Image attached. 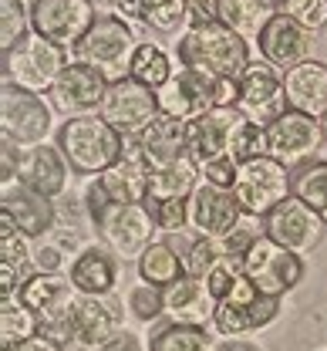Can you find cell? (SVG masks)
I'll use <instances>...</instances> for the list:
<instances>
[{"mask_svg": "<svg viewBox=\"0 0 327 351\" xmlns=\"http://www.w3.org/2000/svg\"><path fill=\"white\" fill-rule=\"evenodd\" d=\"M57 149L64 152V159L71 162L75 173L88 176H105L112 166L122 162L125 149H129V138L118 135L98 112L94 115H71L57 125L54 135Z\"/></svg>", "mask_w": 327, "mask_h": 351, "instance_id": "1", "label": "cell"}, {"mask_svg": "<svg viewBox=\"0 0 327 351\" xmlns=\"http://www.w3.org/2000/svg\"><path fill=\"white\" fill-rule=\"evenodd\" d=\"M176 61L183 68L206 71L213 78H243L250 68V44L233 34L223 21L186 27L176 41Z\"/></svg>", "mask_w": 327, "mask_h": 351, "instance_id": "2", "label": "cell"}, {"mask_svg": "<svg viewBox=\"0 0 327 351\" xmlns=\"http://www.w3.org/2000/svg\"><path fill=\"white\" fill-rule=\"evenodd\" d=\"M139 44V31L112 10V14L94 17L92 31L71 47V58L98 68L108 82H118V78H129V68H132Z\"/></svg>", "mask_w": 327, "mask_h": 351, "instance_id": "3", "label": "cell"}, {"mask_svg": "<svg viewBox=\"0 0 327 351\" xmlns=\"http://www.w3.org/2000/svg\"><path fill=\"white\" fill-rule=\"evenodd\" d=\"M71 61V51L44 41L41 34H27L21 44H14L10 51H3V85H17L34 95H51L54 82L61 78L64 64Z\"/></svg>", "mask_w": 327, "mask_h": 351, "instance_id": "4", "label": "cell"}, {"mask_svg": "<svg viewBox=\"0 0 327 351\" xmlns=\"http://www.w3.org/2000/svg\"><path fill=\"white\" fill-rule=\"evenodd\" d=\"M233 196L246 217L263 219L270 210H277L283 199L293 196V173L283 162L270 159V156L246 159V162H239Z\"/></svg>", "mask_w": 327, "mask_h": 351, "instance_id": "5", "label": "cell"}, {"mask_svg": "<svg viewBox=\"0 0 327 351\" xmlns=\"http://www.w3.org/2000/svg\"><path fill=\"white\" fill-rule=\"evenodd\" d=\"M280 317V298H270L263 291H257L246 277L236 280V287L216 301L213 314V331L220 338H250L263 328H270Z\"/></svg>", "mask_w": 327, "mask_h": 351, "instance_id": "6", "label": "cell"}, {"mask_svg": "<svg viewBox=\"0 0 327 351\" xmlns=\"http://www.w3.org/2000/svg\"><path fill=\"white\" fill-rule=\"evenodd\" d=\"M304 274H307L304 257L267 237H257V243L250 247V254L243 261V277L270 298L290 294L297 284H304Z\"/></svg>", "mask_w": 327, "mask_h": 351, "instance_id": "7", "label": "cell"}, {"mask_svg": "<svg viewBox=\"0 0 327 351\" xmlns=\"http://www.w3.org/2000/svg\"><path fill=\"white\" fill-rule=\"evenodd\" d=\"M54 129V112L44 101V95L24 91L17 85L0 88V138L17 142L21 149L47 142Z\"/></svg>", "mask_w": 327, "mask_h": 351, "instance_id": "8", "label": "cell"}, {"mask_svg": "<svg viewBox=\"0 0 327 351\" xmlns=\"http://www.w3.org/2000/svg\"><path fill=\"white\" fill-rule=\"evenodd\" d=\"M98 115L125 138H139L162 112H159V98L152 88L139 85L135 78H118L108 85V95L98 108Z\"/></svg>", "mask_w": 327, "mask_h": 351, "instance_id": "9", "label": "cell"}, {"mask_svg": "<svg viewBox=\"0 0 327 351\" xmlns=\"http://www.w3.org/2000/svg\"><path fill=\"white\" fill-rule=\"evenodd\" d=\"M27 7H31V31L64 51H71L81 41L98 17L92 0H31Z\"/></svg>", "mask_w": 327, "mask_h": 351, "instance_id": "10", "label": "cell"}, {"mask_svg": "<svg viewBox=\"0 0 327 351\" xmlns=\"http://www.w3.org/2000/svg\"><path fill=\"white\" fill-rule=\"evenodd\" d=\"M321 145H324L321 119H311V115H304V112L287 108L277 122L267 125V156L283 162L287 169L317 159Z\"/></svg>", "mask_w": 327, "mask_h": 351, "instance_id": "11", "label": "cell"}, {"mask_svg": "<svg viewBox=\"0 0 327 351\" xmlns=\"http://www.w3.org/2000/svg\"><path fill=\"white\" fill-rule=\"evenodd\" d=\"M260 233L267 240H274V243H280V247H287V250H293V254L304 257V254H311L324 240L327 219L321 213H314L307 203H300L297 196H290V199H283L277 210H270L263 217Z\"/></svg>", "mask_w": 327, "mask_h": 351, "instance_id": "12", "label": "cell"}, {"mask_svg": "<svg viewBox=\"0 0 327 351\" xmlns=\"http://www.w3.org/2000/svg\"><path fill=\"white\" fill-rule=\"evenodd\" d=\"M101 243L118 257V261H139L142 254L155 243V223L152 213L145 210V203L135 206H112L105 217L94 223Z\"/></svg>", "mask_w": 327, "mask_h": 351, "instance_id": "13", "label": "cell"}, {"mask_svg": "<svg viewBox=\"0 0 327 351\" xmlns=\"http://www.w3.org/2000/svg\"><path fill=\"white\" fill-rule=\"evenodd\" d=\"M108 85L112 82L98 68L71 58L64 64L61 78L51 88V108L61 112L64 119H71V115H94L101 108L105 95H108Z\"/></svg>", "mask_w": 327, "mask_h": 351, "instance_id": "14", "label": "cell"}, {"mask_svg": "<svg viewBox=\"0 0 327 351\" xmlns=\"http://www.w3.org/2000/svg\"><path fill=\"white\" fill-rule=\"evenodd\" d=\"M159 98V112L172 115L179 122H192L206 112L216 108V78L196 68H176V75L169 78V85L155 91Z\"/></svg>", "mask_w": 327, "mask_h": 351, "instance_id": "15", "label": "cell"}, {"mask_svg": "<svg viewBox=\"0 0 327 351\" xmlns=\"http://www.w3.org/2000/svg\"><path fill=\"white\" fill-rule=\"evenodd\" d=\"M250 122L257 125H270L277 122L283 112L290 108L287 105V91H283V78L280 71L267 61H250L246 75L239 78V105H236Z\"/></svg>", "mask_w": 327, "mask_h": 351, "instance_id": "16", "label": "cell"}, {"mask_svg": "<svg viewBox=\"0 0 327 351\" xmlns=\"http://www.w3.org/2000/svg\"><path fill=\"white\" fill-rule=\"evenodd\" d=\"M189 210V230H196V237H213L223 240L226 233H233L243 223V210L236 203L233 189L213 186V182H199L186 199Z\"/></svg>", "mask_w": 327, "mask_h": 351, "instance_id": "17", "label": "cell"}, {"mask_svg": "<svg viewBox=\"0 0 327 351\" xmlns=\"http://www.w3.org/2000/svg\"><path fill=\"white\" fill-rule=\"evenodd\" d=\"M71 287L85 298H115L122 284V261L105 243H85L64 270Z\"/></svg>", "mask_w": 327, "mask_h": 351, "instance_id": "18", "label": "cell"}, {"mask_svg": "<svg viewBox=\"0 0 327 351\" xmlns=\"http://www.w3.org/2000/svg\"><path fill=\"white\" fill-rule=\"evenodd\" d=\"M71 173L75 169L64 159V152L57 149V142H38V145H27L24 149L17 182H24L27 189L41 193L47 199H61V196H68Z\"/></svg>", "mask_w": 327, "mask_h": 351, "instance_id": "19", "label": "cell"}, {"mask_svg": "<svg viewBox=\"0 0 327 351\" xmlns=\"http://www.w3.org/2000/svg\"><path fill=\"white\" fill-rule=\"evenodd\" d=\"M118 328H122V311L115 298H85V294L75 298L71 304V345L75 348L98 351Z\"/></svg>", "mask_w": 327, "mask_h": 351, "instance_id": "20", "label": "cell"}, {"mask_svg": "<svg viewBox=\"0 0 327 351\" xmlns=\"http://www.w3.org/2000/svg\"><path fill=\"white\" fill-rule=\"evenodd\" d=\"M246 115L239 108H213L199 119L186 122V152L189 159H196L199 166L220 156H230V142H233L236 125ZM233 159V156H230Z\"/></svg>", "mask_w": 327, "mask_h": 351, "instance_id": "21", "label": "cell"}, {"mask_svg": "<svg viewBox=\"0 0 327 351\" xmlns=\"http://www.w3.org/2000/svg\"><path fill=\"white\" fill-rule=\"evenodd\" d=\"M0 210L17 223V230L24 237H31L38 243L54 230L57 199H47L41 193L27 189L24 182H7V186H0Z\"/></svg>", "mask_w": 327, "mask_h": 351, "instance_id": "22", "label": "cell"}, {"mask_svg": "<svg viewBox=\"0 0 327 351\" xmlns=\"http://www.w3.org/2000/svg\"><path fill=\"white\" fill-rule=\"evenodd\" d=\"M311 44H314L311 41V31H304L293 17H287L280 10L263 27V34L257 38V51H260V61L290 71V68H297V64H304L311 58Z\"/></svg>", "mask_w": 327, "mask_h": 351, "instance_id": "23", "label": "cell"}, {"mask_svg": "<svg viewBox=\"0 0 327 351\" xmlns=\"http://www.w3.org/2000/svg\"><path fill=\"white\" fill-rule=\"evenodd\" d=\"M162 298H166V321L192 324V328H213L216 298H213V291H209L206 280L186 274L183 280L169 284L162 291Z\"/></svg>", "mask_w": 327, "mask_h": 351, "instance_id": "24", "label": "cell"}, {"mask_svg": "<svg viewBox=\"0 0 327 351\" xmlns=\"http://www.w3.org/2000/svg\"><path fill=\"white\" fill-rule=\"evenodd\" d=\"M112 10L162 38H179L189 27L186 0H112Z\"/></svg>", "mask_w": 327, "mask_h": 351, "instance_id": "25", "label": "cell"}, {"mask_svg": "<svg viewBox=\"0 0 327 351\" xmlns=\"http://www.w3.org/2000/svg\"><path fill=\"white\" fill-rule=\"evenodd\" d=\"M283 91H287V105L293 112H304L311 119H324L327 115V64L307 58L304 64L290 68L283 75Z\"/></svg>", "mask_w": 327, "mask_h": 351, "instance_id": "26", "label": "cell"}, {"mask_svg": "<svg viewBox=\"0 0 327 351\" xmlns=\"http://www.w3.org/2000/svg\"><path fill=\"white\" fill-rule=\"evenodd\" d=\"M101 182H105L112 203H118V206H135V203H145V199H148L152 169H148V162L139 156L135 138H129V149H125L122 162L112 166L108 173L101 176Z\"/></svg>", "mask_w": 327, "mask_h": 351, "instance_id": "27", "label": "cell"}, {"mask_svg": "<svg viewBox=\"0 0 327 351\" xmlns=\"http://www.w3.org/2000/svg\"><path fill=\"white\" fill-rule=\"evenodd\" d=\"M139 156L148 162V169H166L172 162H179L186 152V122L172 119V115H159L148 129L135 138Z\"/></svg>", "mask_w": 327, "mask_h": 351, "instance_id": "28", "label": "cell"}, {"mask_svg": "<svg viewBox=\"0 0 327 351\" xmlns=\"http://www.w3.org/2000/svg\"><path fill=\"white\" fill-rule=\"evenodd\" d=\"M280 3L283 0H216V17L246 44H257L263 27L280 14Z\"/></svg>", "mask_w": 327, "mask_h": 351, "instance_id": "29", "label": "cell"}, {"mask_svg": "<svg viewBox=\"0 0 327 351\" xmlns=\"http://www.w3.org/2000/svg\"><path fill=\"white\" fill-rule=\"evenodd\" d=\"M142 284H152V287H169L176 280L186 277V261H183V250H176L169 240H155L139 261H135Z\"/></svg>", "mask_w": 327, "mask_h": 351, "instance_id": "30", "label": "cell"}, {"mask_svg": "<svg viewBox=\"0 0 327 351\" xmlns=\"http://www.w3.org/2000/svg\"><path fill=\"white\" fill-rule=\"evenodd\" d=\"M179 61L155 41H142L135 58H132V68H129V78H135L139 85L159 91L162 85H169V78L176 75Z\"/></svg>", "mask_w": 327, "mask_h": 351, "instance_id": "31", "label": "cell"}, {"mask_svg": "<svg viewBox=\"0 0 327 351\" xmlns=\"http://www.w3.org/2000/svg\"><path fill=\"white\" fill-rule=\"evenodd\" d=\"M202 182L199 176V162L183 156L179 162L166 166V169H152V182H148V196L152 199H189V193Z\"/></svg>", "mask_w": 327, "mask_h": 351, "instance_id": "32", "label": "cell"}, {"mask_svg": "<svg viewBox=\"0 0 327 351\" xmlns=\"http://www.w3.org/2000/svg\"><path fill=\"white\" fill-rule=\"evenodd\" d=\"M145 341H148V351H213L206 328L176 324V321H159L145 335Z\"/></svg>", "mask_w": 327, "mask_h": 351, "instance_id": "33", "label": "cell"}, {"mask_svg": "<svg viewBox=\"0 0 327 351\" xmlns=\"http://www.w3.org/2000/svg\"><path fill=\"white\" fill-rule=\"evenodd\" d=\"M38 314L27 311L17 298H7L0 301V348H17L31 338H38Z\"/></svg>", "mask_w": 327, "mask_h": 351, "instance_id": "34", "label": "cell"}, {"mask_svg": "<svg viewBox=\"0 0 327 351\" xmlns=\"http://www.w3.org/2000/svg\"><path fill=\"white\" fill-rule=\"evenodd\" d=\"M293 196L327 219V159H311L293 173Z\"/></svg>", "mask_w": 327, "mask_h": 351, "instance_id": "35", "label": "cell"}, {"mask_svg": "<svg viewBox=\"0 0 327 351\" xmlns=\"http://www.w3.org/2000/svg\"><path fill=\"white\" fill-rule=\"evenodd\" d=\"M0 263L21 270L24 277H31L34 270V247H31V237H24L17 230V223L0 210Z\"/></svg>", "mask_w": 327, "mask_h": 351, "instance_id": "36", "label": "cell"}, {"mask_svg": "<svg viewBox=\"0 0 327 351\" xmlns=\"http://www.w3.org/2000/svg\"><path fill=\"white\" fill-rule=\"evenodd\" d=\"M183 261H186V274L189 277H199L206 280L220 263L226 261V250H223V240H213V237H196L183 247Z\"/></svg>", "mask_w": 327, "mask_h": 351, "instance_id": "37", "label": "cell"}, {"mask_svg": "<svg viewBox=\"0 0 327 351\" xmlns=\"http://www.w3.org/2000/svg\"><path fill=\"white\" fill-rule=\"evenodd\" d=\"M125 311L142 321V324H155L159 317H166V298H162V287H152V284H132L129 294H125Z\"/></svg>", "mask_w": 327, "mask_h": 351, "instance_id": "38", "label": "cell"}, {"mask_svg": "<svg viewBox=\"0 0 327 351\" xmlns=\"http://www.w3.org/2000/svg\"><path fill=\"white\" fill-rule=\"evenodd\" d=\"M31 34V7L24 0H0V47L10 51Z\"/></svg>", "mask_w": 327, "mask_h": 351, "instance_id": "39", "label": "cell"}, {"mask_svg": "<svg viewBox=\"0 0 327 351\" xmlns=\"http://www.w3.org/2000/svg\"><path fill=\"white\" fill-rule=\"evenodd\" d=\"M230 156L236 162H246V159H257V156H267V129L243 119L233 132V142H230Z\"/></svg>", "mask_w": 327, "mask_h": 351, "instance_id": "40", "label": "cell"}, {"mask_svg": "<svg viewBox=\"0 0 327 351\" xmlns=\"http://www.w3.org/2000/svg\"><path fill=\"white\" fill-rule=\"evenodd\" d=\"M145 210L152 213V223L155 230L162 233H179L189 226V210H186V199H145Z\"/></svg>", "mask_w": 327, "mask_h": 351, "instance_id": "41", "label": "cell"}, {"mask_svg": "<svg viewBox=\"0 0 327 351\" xmlns=\"http://www.w3.org/2000/svg\"><path fill=\"white\" fill-rule=\"evenodd\" d=\"M280 10L311 34L327 27V0H283Z\"/></svg>", "mask_w": 327, "mask_h": 351, "instance_id": "42", "label": "cell"}, {"mask_svg": "<svg viewBox=\"0 0 327 351\" xmlns=\"http://www.w3.org/2000/svg\"><path fill=\"white\" fill-rule=\"evenodd\" d=\"M71 263V254L61 250L54 240H38L34 243V274H64Z\"/></svg>", "mask_w": 327, "mask_h": 351, "instance_id": "43", "label": "cell"}, {"mask_svg": "<svg viewBox=\"0 0 327 351\" xmlns=\"http://www.w3.org/2000/svg\"><path fill=\"white\" fill-rule=\"evenodd\" d=\"M81 203H85L92 223H98V219L115 206L112 196H108V189H105V182H101V176H88V179H85V186H81Z\"/></svg>", "mask_w": 327, "mask_h": 351, "instance_id": "44", "label": "cell"}, {"mask_svg": "<svg viewBox=\"0 0 327 351\" xmlns=\"http://www.w3.org/2000/svg\"><path fill=\"white\" fill-rule=\"evenodd\" d=\"M236 173H239V162L230 156H220V159H209V162L199 166L202 182H213V186H223V189H233Z\"/></svg>", "mask_w": 327, "mask_h": 351, "instance_id": "45", "label": "cell"}, {"mask_svg": "<svg viewBox=\"0 0 327 351\" xmlns=\"http://www.w3.org/2000/svg\"><path fill=\"white\" fill-rule=\"evenodd\" d=\"M239 277H243V263H236V261H230V257H226V261H223L216 270H213V274H209V277H206V284H209L213 298H216V301H223V298H226V294L236 287V280H239Z\"/></svg>", "mask_w": 327, "mask_h": 351, "instance_id": "46", "label": "cell"}, {"mask_svg": "<svg viewBox=\"0 0 327 351\" xmlns=\"http://www.w3.org/2000/svg\"><path fill=\"white\" fill-rule=\"evenodd\" d=\"M21 156L24 149L10 138H0V186L7 182H17V173H21Z\"/></svg>", "mask_w": 327, "mask_h": 351, "instance_id": "47", "label": "cell"}, {"mask_svg": "<svg viewBox=\"0 0 327 351\" xmlns=\"http://www.w3.org/2000/svg\"><path fill=\"white\" fill-rule=\"evenodd\" d=\"M98 351H148V341L142 338L139 331H132V328L122 324V328H118V331H115V335H112Z\"/></svg>", "mask_w": 327, "mask_h": 351, "instance_id": "48", "label": "cell"}, {"mask_svg": "<svg viewBox=\"0 0 327 351\" xmlns=\"http://www.w3.org/2000/svg\"><path fill=\"white\" fill-rule=\"evenodd\" d=\"M239 105V78H216V108Z\"/></svg>", "mask_w": 327, "mask_h": 351, "instance_id": "49", "label": "cell"}, {"mask_svg": "<svg viewBox=\"0 0 327 351\" xmlns=\"http://www.w3.org/2000/svg\"><path fill=\"white\" fill-rule=\"evenodd\" d=\"M213 351H263L257 338H216Z\"/></svg>", "mask_w": 327, "mask_h": 351, "instance_id": "50", "label": "cell"}, {"mask_svg": "<svg viewBox=\"0 0 327 351\" xmlns=\"http://www.w3.org/2000/svg\"><path fill=\"white\" fill-rule=\"evenodd\" d=\"M7 351H64V348L38 335V338H31V341H24V345H17V348H7Z\"/></svg>", "mask_w": 327, "mask_h": 351, "instance_id": "51", "label": "cell"}, {"mask_svg": "<svg viewBox=\"0 0 327 351\" xmlns=\"http://www.w3.org/2000/svg\"><path fill=\"white\" fill-rule=\"evenodd\" d=\"M321 129H324V142H327V115L321 119Z\"/></svg>", "mask_w": 327, "mask_h": 351, "instance_id": "52", "label": "cell"}, {"mask_svg": "<svg viewBox=\"0 0 327 351\" xmlns=\"http://www.w3.org/2000/svg\"><path fill=\"white\" fill-rule=\"evenodd\" d=\"M317 351H327V345H324V348H317Z\"/></svg>", "mask_w": 327, "mask_h": 351, "instance_id": "53", "label": "cell"}]
</instances>
